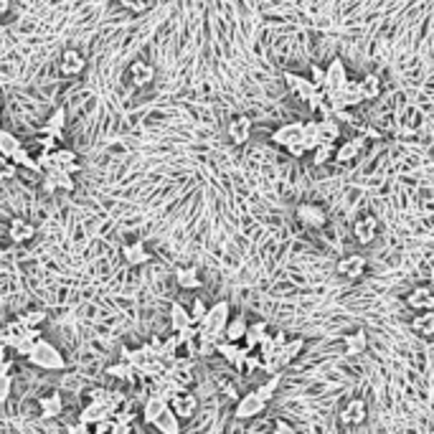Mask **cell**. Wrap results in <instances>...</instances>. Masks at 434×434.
Returning <instances> with one entry per match:
<instances>
[{"label": "cell", "instance_id": "1", "mask_svg": "<svg viewBox=\"0 0 434 434\" xmlns=\"http://www.w3.org/2000/svg\"><path fill=\"white\" fill-rule=\"evenodd\" d=\"M231 320V308H228V302H216L214 308H208V315L203 317V333H206L208 338H214L219 343L221 338H226V325Z\"/></svg>", "mask_w": 434, "mask_h": 434}, {"label": "cell", "instance_id": "2", "mask_svg": "<svg viewBox=\"0 0 434 434\" xmlns=\"http://www.w3.org/2000/svg\"><path fill=\"white\" fill-rule=\"evenodd\" d=\"M28 361L38 368H46V371H59V368L67 366L64 356L59 353V348L53 346V343H49V340H44V338H38L36 351L28 356Z\"/></svg>", "mask_w": 434, "mask_h": 434}, {"label": "cell", "instance_id": "3", "mask_svg": "<svg viewBox=\"0 0 434 434\" xmlns=\"http://www.w3.org/2000/svg\"><path fill=\"white\" fill-rule=\"evenodd\" d=\"M267 409V399L259 394V391H249V394H244V397L236 399V412L234 417L236 419H254L259 414H265Z\"/></svg>", "mask_w": 434, "mask_h": 434}, {"label": "cell", "instance_id": "4", "mask_svg": "<svg viewBox=\"0 0 434 434\" xmlns=\"http://www.w3.org/2000/svg\"><path fill=\"white\" fill-rule=\"evenodd\" d=\"M294 219L308 228H323L328 224V211L317 203H300L294 208Z\"/></svg>", "mask_w": 434, "mask_h": 434}, {"label": "cell", "instance_id": "5", "mask_svg": "<svg viewBox=\"0 0 434 434\" xmlns=\"http://www.w3.org/2000/svg\"><path fill=\"white\" fill-rule=\"evenodd\" d=\"M193 325H196V320H193L191 310L183 308L181 302H173V305H170V328L181 335V340H185L188 335H191Z\"/></svg>", "mask_w": 434, "mask_h": 434}, {"label": "cell", "instance_id": "6", "mask_svg": "<svg viewBox=\"0 0 434 434\" xmlns=\"http://www.w3.org/2000/svg\"><path fill=\"white\" fill-rule=\"evenodd\" d=\"M366 257L363 254H358V251H353V254H346V257L338 259V265H335V272L340 274V277H346V280H361L363 274H366Z\"/></svg>", "mask_w": 434, "mask_h": 434}, {"label": "cell", "instance_id": "7", "mask_svg": "<svg viewBox=\"0 0 434 434\" xmlns=\"http://www.w3.org/2000/svg\"><path fill=\"white\" fill-rule=\"evenodd\" d=\"M376 236H378V219L374 214H366L353 224V239L361 247H368V244L376 242Z\"/></svg>", "mask_w": 434, "mask_h": 434}, {"label": "cell", "instance_id": "8", "mask_svg": "<svg viewBox=\"0 0 434 434\" xmlns=\"http://www.w3.org/2000/svg\"><path fill=\"white\" fill-rule=\"evenodd\" d=\"M170 409H173L181 419H191L193 414L199 412V399H196V394H191V391L181 389L176 397L170 399Z\"/></svg>", "mask_w": 434, "mask_h": 434}, {"label": "cell", "instance_id": "9", "mask_svg": "<svg viewBox=\"0 0 434 434\" xmlns=\"http://www.w3.org/2000/svg\"><path fill=\"white\" fill-rule=\"evenodd\" d=\"M302 137H305V122H290V125H282L280 130L272 133V142L282 147L294 145V142H300Z\"/></svg>", "mask_w": 434, "mask_h": 434}, {"label": "cell", "instance_id": "10", "mask_svg": "<svg viewBox=\"0 0 434 434\" xmlns=\"http://www.w3.org/2000/svg\"><path fill=\"white\" fill-rule=\"evenodd\" d=\"M228 137L234 145H244L251 137V117L249 115H234L228 119Z\"/></svg>", "mask_w": 434, "mask_h": 434}, {"label": "cell", "instance_id": "11", "mask_svg": "<svg viewBox=\"0 0 434 434\" xmlns=\"http://www.w3.org/2000/svg\"><path fill=\"white\" fill-rule=\"evenodd\" d=\"M59 67L64 76H79V74L87 69V59H84V53L76 51V49H67V51L61 53Z\"/></svg>", "mask_w": 434, "mask_h": 434}, {"label": "cell", "instance_id": "12", "mask_svg": "<svg viewBox=\"0 0 434 434\" xmlns=\"http://www.w3.org/2000/svg\"><path fill=\"white\" fill-rule=\"evenodd\" d=\"M343 422L346 424H353V427H358V424H363L366 422V417H368V404H366V399H361V397H356V399H351L346 406H343Z\"/></svg>", "mask_w": 434, "mask_h": 434}, {"label": "cell", "instance_id": "13", "mask_svg": "<svg viewBox=\"0 0 434 434\" xmlns=\"http://www.w3.org/2000/svg\"><path fill=\"white\" fill-rule=\"evenodd\" d=\"M363 147H366V137H351V140L340 142L338 150H335V162H340V165L353 162L361 155Z\"/></svg>", "mask_w": 434, "mask_h": 434}, {"label": "cell", "instance_id": "14", "mask_svg": "<svg viewBox=\"0 0 434 434\" xmlns=\"http://www.w3.org/2000/svg\"><path fill=\"white\" fill-rule=\"evenodd\" d=\"M406 305L412 310H434V290L432 287H424V285H419V287H414L412 292L406 294Z\"/></svg>", "mask_w": 434, "mask_h": 434}, {"label": "cell", "instance_id": "15", "mask_svg": "<svg viewBox=\"0 0 434 434\" xmlns=\"http://www.w3.org/2000/svg\"><path fill=\"white\" fill-rule=\"evenodd\" d=\"M346 84H348V76H346V69H343V61L335 59L331 64V69H328V81H325V87H328L331 97H335L346 89Z\"/></svg>", "mask_w": 434, "mask_h": 434}, {"label": "cell", "instance_id": "16", "mask_svg": "<svg viewBox=\"0 0 434 434\" xmlns=\"http://www.w3.org/2000/svg\"><path fill=\"white\" fill-rule=\"evenodd\" d=\"M168 406H170V401L162 397V394H153V397H147L145 406H142V419H145L147 424H155Z\"/></svg>", "mask_w": 434, "mask_h": 434}, {"label": "cell", "instance_id": "17", "mask_svg": "<svg viewBox=\"0 0 434 434\" xmlns=\"http://www.w3.org/2000/svg\"><path fill=\"white\" fill-rule=\"evenodd\" d=\"M8 236H10V242H15V244H26L36 236V226L26 219H13L10 226H8Z\"/></svg>", "mask_w": 434, "mask_h": 434}, {"label": "cell", "instance_id": "18", "mask_svg": "<svg viewBox=\"0 0 434 434\" xmlns=\"http://www.w3.org/2000/svg\"><path fill=\"white\" fill-rule=\"evenodd\" d=\"M122 257H125V262L130 267H142V265H147V262L153 259V254L145 249V244H142V242H133V244H127L125 249H122Z\"/></svg>", "mask_w": 434, "mask_h": 434}, {"label": "cell", "instance_id": "19", "mask_svg": "<svg viewBox=\"0 0 434 434\" xmlns=\"http://www.w3.org/2000/svg\"><path fill=\"white\" fill-rule=\"evenodd\" d=\"M130 79H133L135 87H150L155 81V69L147 61H135L130 67Z\"/></svg>", "mask_w": 434, "mask_h": 434}, {"label": "cell", "instance_id": "20", "mask_svg": "<svg viewBox=\"0 0 434 434\" xmlns=\"http://www.w3.org/2000/svg\"><path fill=\"white\" fill-rule=\"evenodd\" d=\"M409 328H412L414 333H419V335H432L434 333V310H419V312L412 317Z\"/></svg>", "mask_w": 434, "mask_h": 434}, {"label": "cell", "instance_id": "21", "mask_svg": "<svg viewBox=\"0 0 434 434\" xmlns=\"http://www.w3.org/2000/svg\"><path fill=\"white\" fill-rule=\"evenodd\" d=\"M79 417H81V422H87V424H97V422L107 419V417H112V414H110V406L104 404V401H92Z\"/></svg>", "mask_w": 434, "mask_h": 434}, {"label": "cell", "instance_id": "22", "mask_svg": "<svg viewBox=\"0 0 434 434\" xmlns=\"http://www.w3.org/2000/svg\"><path fill=\"white\" fill-rule=\"evenodd\" d=\"M267 338V323L265 320H257V323H249V331L244 335V346L247 348H259V343Z\"/></svg>", "mask_w": 434, "mask_h": 434}, {"label": "cell", "instance_id": "23", "mask_svg": "<svg viewBox=\"0 0 434 434\" xmlns=\"http://www.w3.org/2000/svg\"><path fill=\"white\" fill-rule=\"evenodd\" d=\"M178 419H181V417H178V414L168 406V409L162 412V417L158 422H155L153 427L160 429L162 434H165V432H168V434H178V432H181V422H178Z\"/></svg>", "mask_w": 434, "mask_h": 434}, {"label": "cell", "instance_id": "24", "mask_svg": "<svg viewBox=\"0 0 434 434\" xmlns=\"http://www.w3.org/2000/svg\"><path fill=\"white\" fill-rule=\"evenodd\" d=\"M247 331H249V323L244 320V315H236L228 320L226 325V340H234V343H242L244 335H247Z\"/></svg>", "mask_w": 434, "mask_h": 434}, {"label": "cell", "instance_id": "25", "mask_svg": "<svg viewBox=\"0 0 434 434\" xmlns=\"http://www.w3.org/2000/svg\"><path fill=\"white\" fill-rule=\"evenodd\" d=\"M335 150H338V142H320L312 150V165H325V162L335 160Z\"/></svg>", "mask_w": 434, "mask_h": 434}, {"label": "cell", "instance_id": "26", "mask_svg": "<svg viewBox=\"0 0 434 434\" xmlns=\"http://www.w3.org/2000/svg\"><path fill=\"white\" fill-rule=\"evenodd\" d=\"M176 280H178V285H181L183 290H199L201 287L199 269H193V267H185V269L176 272Z\"/></svg>", "mask_w": 434, "mask_h": 434}, {"label": "cell", "instance_id": "27", "mask_svg": "<svg viewBox=\"0 0 434 434\" xmlns=\"http://www.w3.org/2000/svg\"><path fill=\"white\" fill-rule=\"evenodd\" d=\"M361 89H363L366 102H371V99H376V97L381 94V79H378L376 74H366V79L361 81Z\"/></svg>", "mask_w": 434, "mask_h": 434}, {"label": "cell", "instance_id": "28", "mask_svg": "<svg viewBox=\"0 0 434 434\" xmlns=\"http://www.w3.org/2000/svg\"><path fill=\"white\" fill-rule=\"evenodd\" d=\"M338 137H340L338 122L325 117L323 122H320V142H338Z\"/></svg>", "mask_w": 434, "mask_h": 434}, {"label": "cell", "instance_id": "29", "mask_svg": "<svg viewBox=\"0 0 434 434\" xmlns=\"http://www.w3.org/2000/svg\"><path fill=\"white\" fill-rule=\"evenodd\" d=\"M302 346H305V343H302L300 338L290 340L287 346H285V348H282V351H280V361H282V366H287V363H292L294 358H297V356H300Z\"/></svg>", "mask_w": 434, "mask_h": 434}, {"label": "cell", "instance_id": "30", "mask_svg": "<svg viewBox=\"0 0 434 434\" xmlns=\"http://www.w3.org/2000/svg\"><path fill=\"white\" fill-rule=\"evenodd\" d=\"M18 150H21V142L15 140L13 135L0 133V153H3V158H13Z\"/></svg>", "mask_w": 434, "mask_h": 434}, {"label": "cell", "instance_id": "31", "mask_svg": "<svg viewBox=\"0 0 434 434\" xmlns=\"http://www.w3.org/2000/svg\"><path fill=\"white\" fill-rule=\"evenodd\" d=\"M18 317H21L28 328H38V325L46 320V312L44 310H38V308H31V310H26V312H18Z\"/></svg>", "mask_w": 434, "mask_h": 434}, {"label": "cell", "instance_id": "32", "mask_svg": "<svg viewBox=\"0 0 434 434\" xmlns=\"http://www.w3.org/2000/svg\"><path fill=\"white\" fill-rule=\"evenodd\" d=\"M64 125H67V115H64V110H56L51 117H49V122H46V133L59 135L61 130H64Z\"/></svg>", "mask_w": 434, "mask_h": 434}, {"label": "cell", "instance_id": "33", "mask_svg": "<svg viewBox=\"0 0 434 434\" xmlns=\"http://www.w3.org/2000/svg\"><path fill=\"white\" fill-rule=\"evenodd\" d=\"M277 386H280V374H272L265 383H262V386H259L257 391L267 399V401H269V399L274 397V391H277Z\"/></svg>", "mask_w": 434, "mask_h": 434}, {"label": "cell", "instance_id": "34", "mask_svg": "<svg viewBox=\"0 0 434 434\" xmlns=\"http://www.w3.org/2000/svg\"><path fill=\"white\" fill-rule=\"evenodd\" d=\"M191 312H193V320H196V325H201V323H203V317L208 315V305L201 300V297H196V300H193Z\"/></svg>", "mask_w": 434, "mask_h": 434}, {"label": "cell", "instance_id": "35", "mask_svg": "<svg viewBox=\"0 0 434 434\" xmlns=\"http://www.w3.org/2000/svg\"><path fill=\"white\" fill-rule=\"evenodd\" d=\"M92 432H94V434L117 432V422L112 419V417H107V419H102V422H97V424H92Z\"/></svg>", "mask_w": 434, "mask_h": 434}, {"label": "cell", "instance_id": "36", "mask_svg": "<svg viewBox=\"0 0 434 434\" xmlns=\"http://www.w3.org/2000/svg\"><path fill=\"white\" fill-rule=\"evenodd\" d=\"M133 368H135L133 363H117V366H107V374L115 376V378H127Z\"/></svg>", "mask_w": 434, "mask_h": 434}, {"label": "cell", "instance_id": "37", "mask_svg": "<svg viewBox=\"0 0 434 434\" xmlns=\"http://www.w3.org/2000/svg\"><path fill=\"white\" fill-rule=\"evenodd\" d=\"M15 165L18 162L13 160V158H3V165H0V176H3V181H10V178H15Z\"/></svg>", "mask_w": 434, "mask_h": 434}, {"label": "cell", "instance_id": "38", "mask_svg": "<svg viewBox=\"0 0 434 434\" xmlns=\"http://www.w3.org/2000/svg\"><path fill=\"white\" fill-rule=\"evenodd\" d=\"M119 6L130 10V13H142L147 8V0H119Z\"/></svg>", "mask_w": 434, "mask_h": 434}, {"label": "cell", "instance_id": "39", "mask_svg": "<svg viewBox=\"0 0 434 434\" xmlns=\"http://www.w3.org/2000/svg\"><path fill=\"white\" fill-rule=\"evenodd\" d=\"M310 76H312V81H315L317 87H325V81H328V69L310 67Z\"/></svg>", "mask_w": 434, "mask_h": 434}, {"label": "cell", "instance_id": "40", "mask_svg": "<svg viewBox=\"0 0 434 434\" xmlns=\"http://www.w3.org/2000/svg\"><path fill=\"white\" fill-rule=\"evenodd\" d=\"M41 406H44L46 412L49 414H56L61 409V399L59 397H53V399H44V401H41Z\"/></svg>", "mask_w": 434, "mask_h": 434}, {"label": "cell", "instance_id": "41", "mask_svg": "<svg viewBox=\"0 0 434 434\" xmlns=\"http://www.w3.org/2000/svg\"><path fill=\"white\" fill-rule=\"evenodd\" d=\"M272 432H287V434H292L294 432V424H290V422H285V419H274L272 422Z\"/></svg>", "mask_w": 434, "mask_h": 434}, {"label": "cell", "instance_id": "42", "mask_svg": "<svg viewBox=\"0 0 434 434\" xmlns=\"http://www.w3.org/2000/svg\"><path fill=\"white\" fill-rule=\"evenodd\" d=\"M8 394H10V374H3V389H0V399L6 401Z\"/></svg>", "mask_w": 434, "mask_h": 434}, {"label": "cell", "instance_id": "43", "mask_svg": "<svg viewBox=\"0 0 434 434\" xmlns=\"http://www.w3.org/2000/svg\"><path fill=\"white\" fill-rule=\"evenodd\" d=\"M8 10H10V0H0V13L6 15Z\"/></svg>", "mask_w": 434, "mask_h": 434}]
</instances>
